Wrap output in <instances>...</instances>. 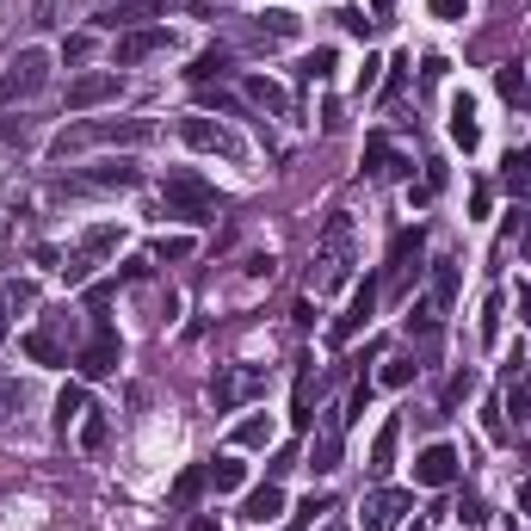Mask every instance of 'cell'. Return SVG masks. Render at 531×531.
Returning <instances> with one entry per match:
<instances>
[{
  "label": "cell",
  "mask_w": 531,
  "mask_h": 531,
  "mask_svg": "<svg viewBox=\"0 0 531 531\" xmlns=\"http://www.w3.org/2000/svg\"><path fill=\"white\" fill-rule=\"evenodd\" d=\"M93 143H155V118H87V124H62L50 136V161L75 155V149H93Z\"/></svg>",
  "instance_id": "cell-1"
},
{
  "label": "cell",
  "mask_w": 531,
  "mask_h": 531,
  "mask_svg": "<svg viewBox=\"0 0 531 531\" xmlns=\"http://www.w3.org/2000/svg\"><path fill=\"white\" fill-rule=\"evenodd\" d=\"M346 272H352V217L346 210H334L322 241H315V266H309V291L322 297V291H340L346 285Z\"/></svg>",
  "instance_id": "cell-2"
},
{
  "label": "cell",
  "mask_w": 531,
  "mask_h": 531,
  "mask_svg": "<svg viewBox=\"0 0 531 531\" xmlns=\"http://www.w3.org/2000/svg\"><path fill=\"white\" fill-rule=\"evenodd\" d=\"M161 204H167V217H186V223H210L223 210V198H217V186L210 180H198V173H167L161 180Z\"/></svg>",
  "instance_id": "cell-3"
},
{
  "label": "cell",
  "mask_w": 531,
  "mask_h": 531,
  "mask_svg": "<svg viewBox=\"0 0 531 531\" xmlns=\"http://www.w3.org/2000/svg\"><path fill=\"white\" fill-rule=\"evenodd\" d=\"M81 334V309H68V303H56V309H44V322L25 334V352L38 365H68V340Z\"/></svg>",
  "instance_id": "cell-4"
},
{
  "label": "cell",
  "mask_w": 531,
  "mask_h": 531,
  "mask_svg": "<svg viewBox=\"0 0 531 531\" xmlns=\"http://www.w3.org/2000/svg\"><path fill=\"white\" fill-rule=\"evenodd\" d=\"M50 87V50H19L7 62V75H0V105H19V99H38Z\"/></svg>",
  "instance_id": "cell-5"
},
{
  "label": "cell",
  "mask_w": 531,
  "mask_h": 531,
  "mask_svg": "<svg viewBox=\"0 0 531 531\" xmlns=\"http://www.w3.org/2000/svg\"><path fill=\"white\" fill-rule=\"evenodd\" d=\"M420 254H427V229H420V223L389 241V266H383V291L389 297H408V285L420 278Z\"/></svg>",
  "instance_id": "cell-6"
},
{
  "label": "cell",
  "mask_w": 531,
  "mask_h": 531,
  "mask_svg": "<svg viewBox=\"0 0 531 531\" xmlns=\"http://www.w3.org/2000/svg\"><path fill=\"white\" fill-rule=\"evenodd\" d=\"M87 322H93V334L75 352V365H81V377H112L124 365V340H118V328L105 322V315H87Z\"/></svg>",
  "instance_id": "cell-7"
},
{
  "label": "cell",
  "mask_w": 531,
  "mask_h": 531,
  "mask_svg": "<svg viewBox=\"0 0 531 531\" xmlns=\"http://www.w3.org/2000/svg\"><path fill=\"white\" fill-rule=\"evenodd\" d=\"M180 136L198 155H223V161H247V143L223 124V118H180Z\"/></svg>",
  "instance_id": "cell-8"
},
{
  "label": "cell",
  "mask_w": 531,
  "mask_h": 531,
  "mask_svg": "<svg viewBox=\"0 0 531 531\" xmlns=\"http://www.w3.org/2000/svg\"><path fill=\"white\" fill-rule=\"evenodd\" d=\"M167 50H173V31H167V25H130L124 38H118V50H112V62H118V68H136V62L167 56Z\"/></svg>",
  "instance_id": "cell-9"
},
{
  "label": "cell",
  "mask_w": 531,
  "mask_h": 531,
  "mask_svg": "<svg viewBox=\"0 0 531 531\" xmlns=\"http://www.w3.org/2000/svg\"><path fill=\"white\" fill-rule=\"evenodd\" d=\"M297 31H303V19H297V13H285V7H266L260 19H247V25H241V44L272 50V44H291Z\"/></svg>",
  "instance_id": "cell-10"
},
{
  "label": "cell",
  "mask_w": 531,
  "mask_h": 531,
  "mask_svg": "<svg viewBox=\"0 0 531 531\" xmlns=\"http://www.w3.org/2000/svg\"><path fill=\"white\" fill-rule=\"evenodd\" d=\"M210 396H217V408L229 414V408H241V402L266 396V371H260V365H235V371H223L217 383H210Z\"/></svg>",
  "instance_id": "cell-11"
},
{
  "label": "cell",
  "mask_w": 531,
  "mask_h": 531,
  "mask_svg": "<svg viewBox=\"0 0 531 531\" xmlns=\"http://www.w3.org/2000/svg\"><path fill=\"white\" fill-rule=\"evenodd\" d=\"M118 93H124V75H118V68H99V75H75V81H68V112H93V105L118 99Z\"/></svg>",
  "instance_id": "cell-12"
},
{
  "label": "cell",
  "mask_w": 531,
  "mask_h": 531,
  "mask_svg": "<svg viewBox=\"0 0 531 531\" xmlns=\"http://www.w3.org/2000/svg\"><path fill=\"white\" fill-rule=\"evenodd\" d=\"M457 476H464V457H457V445H427L414 457V482L420 488H451Z\"/></svg>",
  "instance_id": "cell-13"
},
{
  "label": "cell",
  "mask_w": 531,
  "mask_h": 531,
  "mask_svg": "<svg viewBox=\"0 0 531 531\" xmlns=\"http://www.w3.org/2000/svg\"><path fill=\"white\" fill-rule=\"evenodd\" d=\"M340 457H346V414H322V433H315V445H309V470L334 476Z\"/></svg>",
  "instance_id": "cell-14"
},
{
  "label": "cell",
  "mask_w": 531,
  "mask_h": 531,
  "mask_svg": "<svg viewBox=\"0 0 531 531\" xmlns=\"http://www.w3.org/2000/svg\"><path fill=\"white\" fill-rule=\"evenodd\" d=\"M377 291H383V278H365V285L352 291L346 315H340V322H334V346H346V340H352V334H359V328L371 322V315H377Z\"/></svg>",
  "instance_id": "cell-15"
},
{
  "label": "cell",
  "mask_w": 531,
  "mask_h": 531,
  "mask_svg": "<svg viewBox=\"0 0 531 531\" xmlns=\"http://www.w3.org/2000/svg\"><path fill=\"white\" fill-rule=\"evenodd\" d=\"M414 507V494L408 488H377L371 501H365V531H396V519Z\"/></svg>",
  "instance_id": "cell-16"
},
{
  "label": "cell",
  "mask_w": 531,
  "mask_h": 531,
  "mask_svg": "<svg viewBox=\"0 0 531 531\" xmlns=\"http://www.w3.org/2000/svg\"><path fill=\"white\" fill-rule=\"evenodd\" d=\"M408 167H414V161L389 149V136H365V173H371V180H402Z\"/></svg>",
  "instance_id": "cell-17"
},
{
  "label": "cell",
  "mask_w": 531,
  "mask_h": 531,
  "mask_svg": "<svg viewBox=\"0 0 531 531\" xmlns=\"http://www.w3.org/2000/svg\"><path fill=\"white\" fill-rule=\"evenodd\" d=\"M241 99L260 105V112H272V118H291V93L278 87V81H266V75H247L241 81Z\"/></svg>",
  "instance_id": "cell-18"
},
{
  "label": "cell",
  "mask_w": 531,
  "mask_h": 531,
  "mask_svg": "<svg viewBox=\"0 0 531 531\" xmlns=\"http://www.w3.org/2000/svg\"><path fill=\"white\" fill-rule=\"evenodd\" d=\"M451 143L464 149V155H476V143H482V124H476V99L470 93L451 99Z\"/></svg>",
  "instance_id": "cell-19"
},
{
  "label": "cell",
  "mask_w": 531,
  "mask_h": 531,
  "mask_svg": "<svg viewBox=\"0 0 531 531\" xmlns=\"http://www.w3.org/2000/svg\"><path fill=\"white\" fill-rule=\"evenodd\" d=\"M396 445H402V420H396V414H389V420H383V427H377V439H371V464H365V470H371L377 482H383L389 470H396Z\"/></svg>",
  "instance_id": "cell-20"
},
{
  "label": "cell",
  "mask_w": 531,
  "mask_h": 531,
  "mask_svg": "<svg viewBox=\"0 0 531 531\" xmlns=\"http://www.w3.org/2000/svg\"><path fill=\"white\" fill-rule=\"evenodd\" d=\"M278 513H285V488H278V482H260V488L241 501V519H247V525H272Z\"/></svg>",
  "instance_id": "cell-21"
},
{
  "label": "cell",
  "mask_w": 531,
  "mask_h": 531,
  "mask_svg": "<svg viewBox=\"0 0 531 531\" xmlns=\"http://www.w3.org/2000/svg\"><path fill=\"white\" fill-rule=\"evenodd\" d=\"M494 87H501V99L513 105V118H525L531 112V75L519 62H507V68H494Z\"/></svg>",
  "instance_id": "cell-22"
},
{
  "label": "cell",
  "mask_w": 531,
  "mask_h": 531,
  "mask_svg": "<svg viewBox=\"0 0 531 531\" xmlns=\"http://www.w3.org/2000/svg\"><path fill=\"white\" fill-rule=\"evenodd\" d=\"M247 482V464H241V457H210V464H204V488L210 494H235Z\"/></svg>",
  "instance_id": "cell-23"
},
{
  "label": "cell",
  "mask_w": 531,
  "mask_h": 531,
  "mask_svg": "<svg viewBox=\"0 0 531 531\" xmlns=\"http://www.w3.org/2000/svg\"><path fill=\"white\" fill-rule=\"evenodd\" d=\"M229 62H235V50H229V44H210V50L186 68V75H192L198 87H210V81H223V75H229Z\"/></svg>",
  "instance_id": "cell-24"
},
{
  "label": "cell",
  "mask_w": 531,
  "mask_h": 531,
  "mask_svg": "<svg viewBox=\"0 0 531 531\" xmlns=\"http://www.w3.org/2000/svg\"><path fill=\"white\" fill-rule=\"evenodd\" d=\"M501 186H507L513 198H531V149H507V161H501Z\"/></svg>",
  "instance_id": "cell-25"
},
{
  "label": "cell",
  "mask_w": 531,
  "mask_h": 531,
  "mask_svg": "<svg viewBox=\"0 0 531 531\" xmlns=\"http://www.w3.org/2000/svg\"><path fill=\"white\" fill-rule=\"evenodd\" d=\"M513 420H531V365L525 371H507V402H501Z\"/></svg>",
  "instance_id": "cell-26"
},
{
  "label": "cell",
  "mask_w": 531,
  "mask_h": 531,
  "mask_svg": "<svg viewBox=\"0 0 531 531\" xmlns=\"http://www.w3.org/2000/svg\"><path fill=\"white\" fill-rule=\"evenodd\" d=\"M414 377H420V359H414V352H396V359H383V371H377L383 389H408Z\"/></svg>",
  "instance_id": "cell-27"
},
{
  "label": "cell",
  "mask_w": 531,
  "mask_h": 531,
  "mask_svg": "<svg viewBox=\"0 0 531 531\" xmlns=\"http://www.w3.org/2000/svg\"><path fill=\"white\" fill-rule=\"evenodd\" d=\"M476 383H482V377H476L470 365H464V371H451V383H445V396H439V414H451V408H464V402L476 396Z\"/></svg>",
  "instance_id": "cell-28"
},
{
  "label": "cell",
  "mask_w": 531,
  "mask_h": 531,
  "mask_svg": "<svg viewBox=\"0 0 531 531\" xmlns=\"http://www.w3.org/2000/svg\"><path fill=\"white\" fill-rule=\"evenodd\" d=\"M457 303V260H433V309H451Z\"/></svg>",
  "instance_id": "cell-29"
},
{
  "label": "cell",
  "mask_w": 531,
  "mask_h": 531,
  "mask_svg": "<svg viewBox=\"0 0 531 531\" xmlns=\"http://www.w3.org/2000/svg\"><path fill=\"white\" fill-rule=\"evenodd\" d=\"M328 75H334V50H328V44H322V50H309V56L297 62V81H303V87H322Z\"/></svg>",
  "instance_id": "cell-30"
},
{
  "label": "cell",
  "mask_w": 531,
  "mask_h": 531,
  "mask_svg": "<svg viewBox=\"0 0 531 531\" xmlns=\"http://www.w3.org/2000/svg\"><path fill=\"white\" fill-rule=\"evenodd\" d=\"M136 180H143V173H136L130 161H112V167H93V173H87V186H118V192L136 186Z\"/></svg>",
  "instance_id": "cell-31"
},
{
  "label": "cell",
  "mask_w": 531,
  "mask_h": 531,
  "mask_svg": "<svg viewBox=\"0 0 531 531\" xmlns=\"http://www.w3.org/2000/svg\"><path fill=\"white\" fill-rule=\"evenodd\" d=\"M75 414H87V396H81V383H68L62 396H56V433L62 439H68V420H75Z\"/></svg>",
  "instance_id": "cell-32"
},
{
  "label": "cell",
  "mask_w": 531,
  "mask_h": 531,
  "mask_svg": "<svg viewBox=\"0 0 531 531\" xmlns=\"http://www.w3.org/2000/svg\"><path fill=\"white\" fill-rule=\"evenodd\" d=\"M118 241H124V235H118L112 223H93V229L81 235V254H87V260H99V254H112V247H118Z\"/></svg>",
  "instance_id": "cell-33"
},
{
  "label": "cell",
  "mask_w": 531,
  "mask_h": 531,
  "mask_svg": "<svg viewBox=\"0 0 531 531\" xmlns=\"http://www.w3.org/2000/svg\"><path fill=\"white\" fill-rule=\"evenodd\" d=\"M501 315H507V303H501V297H488V303H482V328H476V334H482V346H488V352L501 346Z\"/></svg>",
  "instance_id": "cell-34"
},
{
  "label": "cell",
  "mask_w": 531,
  "mask_h": 531,
  "mask_svg": "<svg viewBox=\"0 0 531 531\" xmlns=\"http://www.w3.org/2000/svg\"><path fill=\"white\" fill-rule=\"evenodd\" d=\"M315 389H322V383H315V377L303 371V377H297V408H291L297 427H309V420H315Z\"/></svg>",
  "instance_id": "cell-35"
},
{
  "label": "cell",
  "mask_w": 531,
  "mask_h": 531,
  "mask_svg": "<svg viewBox=\"0 0 531 531\" xmlns=\"http://www.w3.org/2000/svg\"><path fill=\"white\" fill-rule=\"evenodd\" d=\"M235 445H247V451H260V445H272V420H241V427H235Z\"/></svg>",
  "instance_id": "cell-36"
},
{
  "label": "cell",
  "mask_w": 531,
  "mask_h": 531,
  "mask_svg": "<svg viewBox=\"0 0 531 531\" xmlns=\"http://www.w3.org/2000/svg\"><path fill=\"white\" fill-rule=\"evenodd\" d=\"M105 439H112V420H105L99 408H87V420H81V445H87V451H99Z\"/></svg>",
  "instance_id": "cell-37"
},
{
  "label": "cell",
  "mask_w": 531,
  "mask_h": 531,
  "mask_svg": "<svg viewBox=\"0 0 531 531\" xmlns=\"http://www.w3.org/2000/svg\"><path fill=\"white\" fill-rule=\"evenodd\" d=\"M198 105H204V112L217 105V112H229V118H247V105H241L235 93H217V87H198Z\"/></svg>",
  "instance_id": "cell-38"
},
{
  "label": "cell",
  "mask_w": 531,
  "mask_h": 531,
  "mask_svg": "<svg viewBox=\"0 0 531 531\" xmlns=\"http://www.w3.org/2000/svg\"><path fill=\"white\" fill-rule=\"evenodd\" d=\"M322 513H334V494H309V501H303V507H297V519H291V525H285V531H303V525H309V519H322Z\"/></svg>",
  "instance_id": "cell-39"
},
{
  "label": "cell",
  "mask_w": 531,
  "mask_h": 531,
  "mask_svg": "<svg viewBox=\"0 0 531 531\" xmlns=\"http://www.w3.org/2000/svg\"><path fill=\"white\" fill-rule=\"evenodd\" d=\"M297 464H303V451H297V445H278V451H272V464H266V482H278V476H291Z\"/></svg>",
  "instance_id": "cell-40"
},
{
  "label": "cell",
  "mask_w": 531,
  "mask_h": 531,
  "mask_svg": "<svg viewBox=\"0 0 531 531\" xmlns=\"http://www.w3.org/2000/svg\"><path fill=\"white\" fill-rule=\"evenodd\" d=\"M482 427H488V439H494V445H507V439H513V433H507V408H501V402H488V408H482Z\"/></svg>",
  "instance_id": "cell-41"
},
{
  "label": "cell",
  "mask_w": 531,
  "mask_h": 531,
  "mask_svg": "<svg viewBox=\"0 0 531 531\" xmlns=\"http://www.w3.org/2000/svg\"><path fill=\"white\" fill-rule=\"evenodd\" d=\"M198 494H204V470H186L180 482H173V501H180V507H192Z\"/></svg>",
  "instance_id": "cell-42"
},
{
  "label": "cell",
  "mask_w": 531,
  "mask_h": 531,
  "mask_svg": "<svg viewBox=\"0 0 531 531\" xmlns=\"http://www.w3.org/2000/svg\"><path fill=\"white\" fill-rule=\"evenodd\" d=\"M149 254H155V260H186V254H192V241H186V235H161Z\"/></svg>",
  "instance_id": "cell-43"
},
{
  "label": "cell",
  "mask_w": 531,
  "mask_h": 531,
  "mask_svg": "<svg viewBox=\"0 0 531 531\" xmlns=\"http://www.w3.org/2000/svg\"><path fill=\"white\" fill-rule=\"evenodd\" d=\"M112 297H118V278H105V285H93V291H87V315H105V309H112Z\"/></svg>",
  "instance_id": "cell-44"
},
{
  "label": "cell",
  "mask_w": 531,
  "mask_h": 531,
  "mask_svg": "<svg viewBox=\"0 0 531 531\" xmlns=\"http://www.w3.org/2000/svg\"><path fill=\"white\" fill-rule=\"evenodd\" d=\"M371 408V377H359V383H352V396H346V420H359Z\"/></svg>",
  "instance_id": "cell-45"
},
{
  "label": "cell",
  "mask_w": 531,
  "mask_h": 531,
  "mask_svg": "<svg viewBox=\"0 0 531 531\" xmlns=\"http://www.w3.org/2000/svg\"><path fill=\"white\" fill-rule=\"evenodd\" d=\"M62 56H68V62H87V56H93V38H87V31H75V38H62Z\"/></svg>",
  "instance_id": "cell-46"
},
{
  "label": "cell",
  "mask_w": 531,
  "mask_h": 531,
  "mask_svg": "<svg viewBox=\"0 0 531 531\" xmlns=\"http://www.w3.org/2000/svg\"><path fill=\"white\" fill-rule=\"evenodd\" d=\"M7 303H13V309H31V303H38V285H25V278H13V285H7Z\"/></svg>",
  "instance_id": "cell-47"
},
{
  "label": "cell",
  "mask_w": 531,
  "mask_h": 531,
  "mask_svg": "<svg viewBox=\"0 0 531 531\" xmlns=\"http://www.w3.org/2000/svg\"><path fill=\"white\" fill-rule=\"evenodd\" d=\"M19 408H25V389H19V383H0V420L19 414Z\"/></svg>",
  "instance_id": "cell-48"
},
{
  "label": "cell",
  "mask_w": 531,
  "mask_h": 531,
  "mask_svg": "<svg viewBox=\"0 0 531 531\" xmlns=\"http://www.w3.org/2000/svg\"><path fill=\"white\" fill-rule=\"evenodd\" d=\"M427 7H433V19H464L470 0H427Z\"/></svg>",
  "instance_id": "cell-49"
},
{
  "label": "cell",
  "mask_w": 531,
  "mask_h": 531,
  "mask_svg": "<svg viewBox=\"0 0 531 531\" xmlns=\"http://www.w3.org/2000/svg\"><path fill=\"white\" fill-rule=\"evenodd\" d=\"M457 513H464V525H482V501H476V494L464 488V494H457Z\"/></svg>",
  "instance_id": "cell-50"
},
{
  "label": "cell",
  "mask_w": 531,
  "mask_h": 531,
  "mask_svg": "<svg viewBox=\"0 0 531 531\" xmlns=\"http://www.w3.org/2000/svg\"><path fill=\"white\" fill-rule=\"evenodd\" d=\"M488 204H494V192L488 186H470V217H488Z\"/></svg>",
  "instance_id": "cell-51"
},
{
  "label": "cell",
  "mask_w": 531,
  "mask_h": 531,
  "mask_svg": "<svg viewBox=\"0 0 531 531\" xmlns=\"http://www.w3.org/2000/svg\"><path fill=\"white\" fill-rule=\"evenodd\" d=\"M377 68H383V62H377V56H365V68H359V93H365V87H377Z\"/></svg>",
  "instance_id": "cell-52"
},
{
  "label": "cell",
  "mask_w": 531,
  "mask_h": 531,
  "mask_svg": "<svg viewBox=\"0 0 531 531\" xmlns=\"http://www.w3.org/2000/svg\"><path fill=\"white\" fill-rule=\"evenodd\" d=\"M19 136H25V118L13 124V118H0V143H19Z\"/></svg>",
  "instance_id": "cell-53"
},
{
  "label": "cell",
  "mask_w": 531,
  "mask_h": 531,
  "mask_svg": "<svg viewBox=\"0 0 531 531\" xmlns=\"http://www.w3.org/2000/svg\"><path fill=\"white\" fill-rule=\"evenodd\" d=\"M513 309H519L525 322H531V285H513Z\"/></svg>",
  "instance_id": "cell-54"
},
{
  "label": "cell",
  "mask_w": 531,
  "mask_h": 531,
  "mask_svg": "<svg viewBox=\"0 0 531 531\" xmlns=\"http://www.w3.org/2000/svg\"><path fill=\"white\" fill-rule=\"evenodd\" d=\"M7 328H13V303H7V285H0V340H7Z\"/></svg>",
  "instance_id": "cell-55"
},
{
  "label": "cell",
  "mask_w": 531,
  "mask_h": 531,
  "mask_svg": "<svg viewBox=\"0 0 531 531\" xmlns=\"http://www.w3.org/2000/svg\"><path fill=\"white\" fill-rule=\"evenodd\" d=\"M513 501H519V513L531 519V482H519V494H513Z\"/></svg>",
  "instance_id": "cell-56"
},
{
  "label": "cell",
  "mask_w": 531,
  "mask_h": 531,
  "mask_svg": "<svg viewBox=\"0 0 531 531\" xmlns=\"http://www.w3.org/2000/svg\"><path fill=\"white\" fill-rule=\"evenodd\" d=\"M389 7H396V0H371V13H377V19H383V13H389Z\"/></svg>",
  "instance_id": "cell-57"
},
{
  "label": "cell",
  "mask_w": 531,
  "mask_h": 531,
  "mask_svg": "<svg viewBox=\"0 0 531 531\" xmlns=\"http://www.w3.org/2000/svg\"><path fill=\"white\" fill-rule=\"evenodd\" d=\"M519 247H525V260H531V223H525V235H519Z\"/></svg>",
  "instance_id": "cell-58"
},
{
  "label": "cell",
  "mask_w": 531,
  "mask_h": 531,
  "mask_svg": "<svg viewBox=\"0 0 531 531\" xmlns=\"http://www.w3.org/2000/svg\"><path fill=\"white\" fill-rule=\"evenodd\" d=\"M414 531H427V519H414Z\"/></svg>",
  "instance_id": "cell-59"
}]
</instances>
